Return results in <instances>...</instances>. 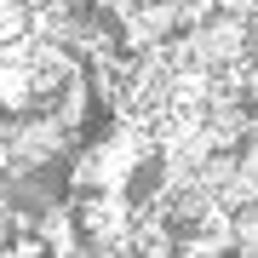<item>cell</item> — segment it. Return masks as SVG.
Instances as JSON below:
<instances>
[{
	"label": "cell",
	"instance_id": "6da1fadb",
	"mask_svg": "<svg viewBox=\"0 0 258 258\" xmlns=\"http://www.w3.org/2000/svg\"><path fill=\"white\" fill-rule=\"evenodd\" d=\"M75 132L52 109H18L0 120V172H46L52 161L69 155Z\"/></svg>",
	"mask_w": 258,
	"mask_h": 258
}]
</instances>
